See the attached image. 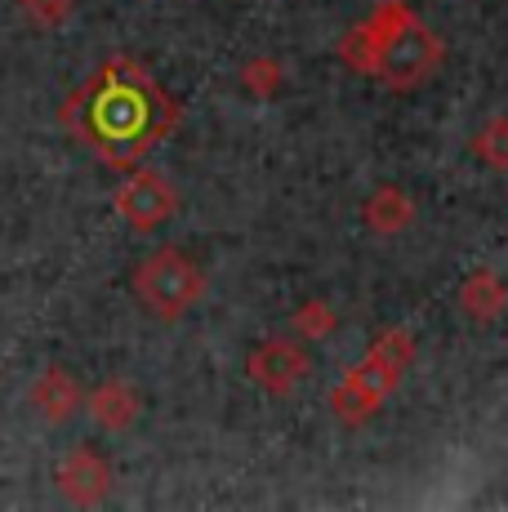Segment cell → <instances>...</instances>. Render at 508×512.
Wrapping results in <instances>:
<instances>
[{
    "label": "cell",
    "instance_id": "cell-7",
    "mask_svg": "<svg viewBox=\"0 0 508 512\" xmlns=\"http://www.w3.org/2000/svg\"><path fill=\"white\" fill-rule=\"evenodd\" d=\"M58 490H63L72 504L90 508V504H103L107 490H112V468L99 450L90 446H76L72 455L58 464Z\"/></svg>",
    "mask_w": 508,
    "mask_h": 512
},
{
    "label": "cell",
    "instance_id": "cell-12",
    "mask_svg": "<svg viewBox=\"0 0 508 512\" xmlns=\"http://www.w3.org/2000/svg\"><path fill=\"white\" fill-rule=\"evenodd\" d=\"M339 58H344L348 67H357V72L370 76V67H375V27H370V23H357L353 32L339 41Z\"/></svg>",
    "mask_w": 508,
    "mask_h": 512
},
{
    "label": "cell",
    "instance_id": "cell-6",
    "mask_svg": "<svg viewBox=\"0 0 508 512\" xmlns=\"http://www.w3.org/2000/svg\"><path fill=\"white\" fill-rule=\"evenodd\" d=\"M308 366H312L308 352L299 348L295 339H268V343H259V348L250 352V361H246L250 379L259 383L263 392H272V397H286V392L308 374Z\"/></svg>",
    "mask_w": 508,
    "mask_h": 512
},
{
    "label": "cell",
    "instance_id": "cell-2",
    "mask_svg": "<svg viewBox=\"0 0 508 512\" xmlns=\"http://www.w3.org/2000/svg\"><path fill=\"white\" fill-rule=\"evenodd\" d=\"M366 23L375 27V67H370V76L384 81L388 90L406 94L437 72L442 45H437V36L415 18V9H410L406 0H379Z\"/></svg>",
    "mask_w": 508,
    "mask_h": 512
},
{
    "label": "cell",
    "instance_id": "cell-16",
    "mask_svg": "<svg viewBox=\"0 0 508 512\" xmlns=\"http://www.w3.org/2000/svg\"><path fill=\"white\" fill-rule=\"evenodd\" d=\"M246 85L254 94H272V85H277V63H268V58H254L246 67Z\"/></svg>",
    "mask_w": 508,
    "mask_h": 512
},
{
    "label": "cell",
    "instance_id": "cell-10",
    "mask_svg": "<svg viewBox=\"0 0 508 512\" xmlns=\"http://www.w3.org/2000/svg\"><path fill=\"white\" fill-rule=\"evenodd\" d=\"M361 219H366V228H370V232L393 236V232H402L406 223L415 219V205H410V196H406V192H397V187H379V192L366 201Z\"/></svg>",
    "mask_w": 508,
    "mask_h": 512
},
{
    "label": "cell",
    "instance_id": "cell-3",
    "mask_svg": "<svg viewBox=\"0 0 508 512\" xmlns=\"http://www.w3.org/2000/svg\"><path fill=\"white\" fill-rule=\"evenodd\" d=\"M410 361H415V334L388 330L384 339H375V348L348 370V379L330 392V410L344 423H366L388 401V392L402 383Z\"/></svg>",
    "mask_w": 508,
    "mask_h": 512
},
{
    "label": "cell",
    "instance_id": "cell-11",
    "mask_svg": "<svg viewBox=\"0 0 508 512\" xmlns=\"http://www.w3.org/2000/svg\"><path fill=\"white\" fill-rule=\"evenodd\" d=\"M459 303H464V312L473 321H495L504 312L508 294H504V281L495 277V272H473V277L464 281V290H459Z\"/></svg>",
    "mask_w": 508,
    "mask_h": 512
},
{
    "label": "cell",
    "instance_id": "cell-8",
    "mask_svg": "<svg viewBox=\"0 0 508 512\" xmlns=\"http://www.w3.org/2000/svg\"><path fill=\"white\" fill-rule=\"evenodd\" d=\"M32 406L41 410V419H50V423H67L81 410V383L72 379L67 370H45L41 379L32 383Z\"/></svg>",
    "mask_w": 508,
    "mask_h": 512
},
{
    "label": "cell",
    "instance_id": "cell-13",
    "mask_svg": "<svg viewBox=\"0 0 508 512\" xmlns=\"http://www.w3.org/2000/svg\"><path fill=\"white\" fill-rule=\"evenodd\" d=\"M477 156H482L491 170H508V121L500 116V121H491L482 134H477Z\"/></svg>",
    "mask_w": 508,
    "mask_h": 512
},
{
    "label": "cell",
    "instance_id": "cell-14",
    "mask_svg": "<svg viewBox=\"0 0 508 512\" xmlns=\"http://www.w3.org/2000/svg\"><path fill=\"white\" fill-rule=\"evenodd\" d=\"M32 27H63L72 18V0H18Z\"/></svg>",
    "mask_w": 508,
    "mask_h": 512
},
{
    "label": "cell",
    "instance_id": "cell-15",
    "mask_svg": "<svg viewBox=\"0 0 508 512\" xmlns=\"http://www.w3.org/2000/svg\"><path fill=\"white\" fill-rule=\"evenodd\" d=\"M295 326L304 330V339H321V334L330 330V312H326V303H304V308L295 312Z\"/></svg>",
    "mask_w": 508,
    "mask_h": 512
},
{
    "label": "cell",
    "instance_id": "cell-5",
    "mask_svg": "<svg viewBox=\"0 0 508 512\" xmlns=\"http://www.w3.org/2000/svg\"><path fill=\"white\" fill-rule=\"evenodd\" d=\"M174 210H179L174 183L156 170H134L130 179L116 187V214L139 232H152V228H161V223H170Z\"/></svg>",
    "mask_w": 508,
    "mask_h": 512
},
{
    "label": "cell",
    "instance_id": "cell-4",
    "mask_svg": "<svg viewBox=\"0 0 508 512\" xmlns=\"http://www.w3.org/2000/svg\"><path fill=\"white\" fill-rule=\"evenodd\" d=\"M134 294H139V303L152 312V317L179 321L205 294V277L188 254L165 245V250L148 254V259L139 263V272H134Z\"/></svg>",
    "mask_w": 508,
    "mask_h": 512
},
{
    "label": "cell",
    "instance_id": "cell-9",
    "mask_svg": "<svg viewBox=\"0 0 508 512\" xmlns=\"http://www.w3.org/2000/svg\"><path fill=\"white\" fill-rule=\"evenodd\" d=\"M90 415L107 432H125L139 419V397H134V388L125 379H107L90 392Z\"/></svg>",
    "mask_w": 508,
    "mask_h": 512
},
{
    "label": "cell",
    "instance_id": "cell-1",
    "mask_svg": "<svg viewBox=\"0 0 508 512\" xmlns=\"http://www.w3.org/2000/svg\"><path fill=\"white\" fill-rule=\"evenodd\" d=\"M179 121V103L143 72L134 58L103 63L63 103V125L112 170H130Z\"/></svg>",
    "mask_w": 508,
    "mask_h": 512
}]
</instances>
